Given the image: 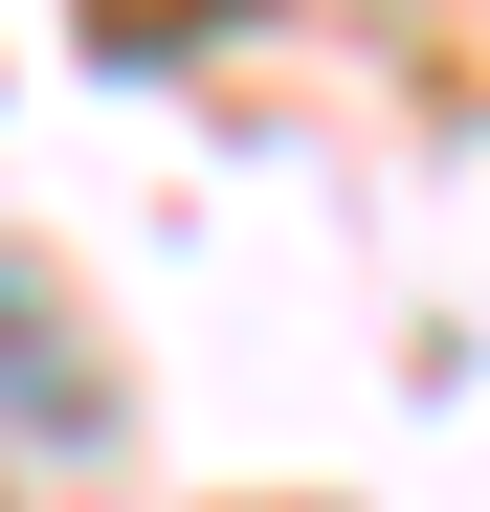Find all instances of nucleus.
Masks as SVG:
<instances>
[{
    "label": "nucleus",
    "mask_w": 490,
    "mask_h": 512,
    "mask_svg": "<svg viewBox=\"0 0 490 512\" xmlns=\"http://www.w3.org/2000/svg\"><path fill=\"white\" fill-rule=\"evenodd\" d=\"M0 423H67V334H45L23 290H0Z\"/></svg>",
    "instance_id": "nucleus-1"
}]
</instances>
